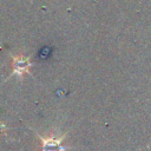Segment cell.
<instances>
[{
    "label": "cell",
    "instance_id": "6da1fadb",
    "mask_svg": "<svg viewBox=\"0 0 151 151\" xmlns=\"http://www.w3.org/2000/svg\"><path fill=\"white\" fill-rule=\"evenodd\" d=\"M12 73L8 76L7 79L12 78V77H18V78H22V76L25 73H29V68L33 65L31 63V57H26L24 54H19V55H12Z\"/></svg>",
    "mask_w": 151,
    "mask_h": 151
},
{
    "label": "cell",
    "instance_id": "7a4b0ae2",
    "mask_svg": "<svg viewBox=\"0 0 151 151\" xmlns=\"http://www.w3.org/2000/svg\"><path fill=\"white\" fill-rule=\"evenodd\" d=\"M40 144H41V151H66L67 147L63 145L64 140L66 139V133L65 134H60L58 137H55L54 134H51L50 137H45V136H40L39 133H37Z\"/></svg>",
    "mask_w": 151,
    "mask_h": 151
}]
</instances>
